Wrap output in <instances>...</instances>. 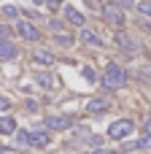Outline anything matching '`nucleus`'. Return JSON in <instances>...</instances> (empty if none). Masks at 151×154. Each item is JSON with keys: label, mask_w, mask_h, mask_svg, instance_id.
<instances>
[{"label": "nucleus", "mask_w": 151, "mask_h": 154, "mask_svg": "<svg viewBox=\"0 0 151 154\" xmlns=\"http://www.w3.org/2000/svg\"><path fill=\"white\" fill-rule=\"evenodd\" d=\"M127 79H130V73L119 65V62H108L105 65V70H103V79H100V84H103V89H108V92H116V89H122V87H127Z\"/></svg>", "instance_id": "nucleus-1"}, {"label": "nucleus", "mask_w": 151, "mask_h": 154, "mask_svg": "<svg viewBox=\"0 0 151 154\" xmlns=\"http://www.w3.org/2000/svg\"><path fill=\"white\" fill-rule=\"evenodd\" d=\"M132 133H135V122L132 119H116V122L108 125L105 138H111V141H127Z\"/></svg>", "instance_id": "nucleus-2"}, {"label": "nucleus", "mask_w": 151, "mask_h": 154, "mask_svg": "<svg viewBox=\"0 0 151 154\" xmlns=\"http://www.w3.org/2000/svg\"><path fill=\"white\" fill-rule=\"evenodd\" d=\"M127 11L124 8H119L116 3H105L103 5V19L111 24V27H116V30H124V24H127V16H124Z\"/></svg>", "instance_id": "nucleus-3"}, {"label": "nucleus", "mask_w": 151, "mask_h": 154, "mask_svg": "<svg viewBox=\"0 0 151 154\" xmlns=\"http://www.w3.org/2000/svg\"><path fill=\"white\" fill-rule=\"evenodd\" d=\"M14 32L22 38V41H27V43H38L43 35H41V30L35 27V22H30V19H19L16 22V27H14Z\"/></svg>", "instance_id": "nucleus-4"}, {"label": "nucleus", "mask_w": 151, "mask_h": 154, "mask_svg": "<svg viewBox=\"0 0 151 154\" xmlns=\"http://www.w3.org/2000/svg\"><path fill=\"white\" fill-rule=\"evenodd\" d=\"M111 97H92V100H86V114L89 116H103V114H108L111 111Z\"/></svg>", "instance_id": "nucleus-5"}, {"label": "nucleus", "mask_w": 151, "mask_h": 154, "mask_svg": "<svg viewBox=\"0 0 151 154\" xmlns=\"http://www.w3.org/2000/svg\"><path fill=\"white\" fill-rule=\"evenodd\" d=\"M46 130H70L73 127V116H62V114H51L43 119Z\"/></svg>", "instance_id": "nucleus-6"}, {"label": "nucleus", "mask_w": 151, "mask_h": 154, "mask_svg": "<svg viewBox=\"0 0 151 154\" xmlns=\"http://www.w3.org/2000/svg\"><path fill=\"white\" fill-rule=\"evenodd\" d=\"M62 16H65V22L68 24H73V27H86V16L78 11V8H73V5H62Z\"/></svg>", "instance_id": "nucleus-7"}, {"label": "nucleus", "mask_w": 151, "mask_h": 154, "mask_svg": "<svg viewBox=\"0 0 151 154\" xmlns=\"http://www.w3.org/2000/svg\"><path fill=\"white\" fill-rule=\"evenodd\" d=\"M113 41H116V46H119L124 54H130V57H132V54H138V43H135V38H130L124 30H119V32L113 35Z\"/></svg>", "instance_id": "nucleus-8"}, {"label": "nucleus", "mask_w": 151, "mask_h": 154, "mask_svg": "<svg viewBox=\"0 0 151 154\" xmlns=\"http://www.w3.org/2000/svg\"><path fill=\"white\" fill-rule=\"evenodd\" d=\"M51 143V135H49V130H43V127H35V130H30V146L32 149H46Z\"/></svg>", "instance_id": "nucleus-9"}, {"label": "nucleus", "mask_w": 151, "mask_h": 154, "mask_svg": "<svg viewBox=\"0 0 151 154\" xmlns=\"http://www.w3.org/2000/svg\"><path fill=\"white\" fill-rule=\"evenodd\" d=\"M78 38H81L84 43L95 46V49H103V46H105V41H103V38H100L95 30H89V27H81V30H78Z\"/></svg>", "instance_id": "nucleus-10"}, {"label": "nucleus", "mask_w": 151, "mask_h": 154, "mask_svg": "<svg viewBox=\"0 0 151 154\" xmlns=\"http://www.w3.org/2000/svg\"><path fill=\"white\" fill-rule=\"evenodd\" d=\"M32 62H35V65H43V68H51V65L57 62V57H54L49 49H35V51H32Z\"/></svg>", "instance_id": "nucleus-11"}, {"label": "nucleus", "mask_w": 151, "mask_h": 154, "mask_svg": "<svg viewBox=\"0 0 151 154\" xmlns=\"http://www.w3.org/2000/svg\"><path fill=\"white\" fill-rule=\"evenodd\" d=\"M19 57V49L14 41H0V60H16Z\"/></svg>", "instance_id": "nucleus-12"}, {"label": "nucleus", "mask_w": 151, "mask_h": 154, "mask_svg": "<svg viewBox=\"0 0 151 154\" xmlns=\"http://www.w3.org/2000/svg\"><path fill=\"white\" fill-rule=\"evenodd\" d=\"M124 149H127V152H146V149H151V135H143V138H138V141H130Z\"/></svg>", "instance_id": "nucleus-13"}, {"label": "nucleus", "mask_w": 151, "mask_h": 154, "mask_svg": "<svg viewBox=\"0 0 151 154\" xmlns=\"http://www.w3.org/2000/svg\"><path fill=\"white\" fill-rule=\"evenodd\" d=\"M19 127H16V119L14 116H0V135H14Z\"/></svg>", "instance_id": "nucleus-14"}, {"label": "nucleus", "mask_w": 151, "mask_h": 154, "mask_svg": "<svg viewBox=\"0 0 151 154\" xmlns=\"http://www.w3.org/2000/svg\"><path fill=\"white\" fill-rule=\"evenodd\" d=\"M54 43H57L59 49H73L76 38H73L70 32H57V35H54Z\"/></svg>", "instance_id": "nucleus-15"}, {"label": "nucleus", "mask_w": 151, "mask_h": 154, "mask_svg": "<svg viewBox=\"0 0 151 154\" xmlns=\"http://www.w3.org/2000/svg\"><path fill=\"white\" fill-rule=\"evenodd\" d=\"M0 11H3V16H5L8 22H19V19H22V8H16V5H11V3L3 5Z\"/></svg>", "instance_id": "nucleus-16"}, {"label": "nucleus", "mask_w": 151, "mask_h": 154, "mask_svg": "<svg viewBox=\"0 0 151 154\" xmlns=\"http://www.w3.org/2000/svg\"><path fill=\"white\" fill-rule=\"evenodd\" d=\"M35 84L43 87V89H51V87H54V76L46 73V70H41V73H35Z\"/></svg>", "instance_id": "nucleus-17"}, {"label": "nucleus", "mask_w": 151, "mask_h": 154, "mask_svg": "<svg viewBox=\"0 0 151 154\" xmlns=\"http://www.w3.org/2000/svg\"><path fill=\"white\" fill-rule=\"evenodd\" d=\"M14 138H16V146H19V149H27V146H30V130H16Z\"/></svg>", "instance_id": "nucleus-18"}, {"label": "nucleus", "mask_w": 151, "mask_h": 154, "mask_svg": "<svg viewBox=\"0 0 151 154\" xmlns=\"http://www.w3.org/2000/svg\"><path fill=\"white\" fill-rule=\"evenodd\" d=\"M135 11H138V14L143 16V19H151V0H138Z\"/></svg>", "instance_id": "nucleus-19"}, {"label": "nucleus", "mask_w": 151, "mask_h": 154, "mask_svg": "<svg viewBox=\"0 0 151 154\" xmlns=\"http://www.w3.org/2000/svg\"><path fill=\"white\" fill-rule=\"evenodd\" d=\"M81 76H84V81H86V84H95V81H97V73H95V68H89V65H84V68H81Z\"/></svg>", "instance_id": "nucleus-20"}, {"label": "nucleus", "mask_w": 151, "mask_h": 154, "mask_svg": "<svg viewBox=\"0 0 151 154\" xmlns=\"http://www.w3.org/2000/svg\"><path fill=\"white\" fill-rule=\"evenodd\" d=\"M65 24H68L65 19H49V27L54 30V35H57V32H65Z\"/></svg>", "instance_id": "nucleus-21"}, {"label": "nucleus", "mask_w": 151, "mask_h": 154, "mask_svg": "<svg viewBox=\"0 0 151 154\" xmlns=\"http://www.w3.org/2000/svg\"><path fill=\"white\" fill-rule=\"evenodd\" d=\"M111 3H116V5L124 8V11H132V8L138 5V0H111Z\"/></svg>", "instance_id": "nucleus-22"}, {"label": "nucleus", "mask_w": 151, "mask_h": 154, "mask_svg": "<svg viewBox=\"0 0 151 154\" xmlns=\"http://www.w3.org/2000/svg\"><path fill=\"white\" fill-rule=\"evenodd\" d=\"M14 38V30L8 24H0V41H11Z\"/></svg>", "instance_id": "nucleus-23"}, {"label": "nucleus", "mask_w": 151, "mask_h": 154, "mask_svg": "<svg viewBox=\"0 0 151 154\" xmlns=\"http://www.w3.org/2000/svg\"><path fill=\"white\" fill-rule=\"evenodd\" d=\"M138 79H143V81H149V79H151V65H146L143 70H138Z\"/></svg>", "instance_id": "nucleus-24"}, {"label": "nucleus", "mask_w": 151, "mask_h": 154, "mask_svg": "<svg viewBox=\"0 0 151 154\" xmlns=\"http://www.w3.org/2000/svg\"><path fill=\"white\" fill-rule=\"evenodd\" d=\"M46 5H49V8H54V11H57V8H62V5H65V3H62V0H46Z\"/></svg>", "instance_id": "nucleus-25"}, {"label": "nucleus", "mask_w": 151, "mask_h": 154, "mask_svg": "<svg viewBox=\"0 0 151 154\" xmlns=\"http://www.w3.org/2000/svg\"><path fill=\"white\" fill-rule=\"evenodd\" d=\"M8 108H11V100H8V97H3V95H0V111H8Z\"/></svg>", "instance_id": "nucleus-26"}, {"label": "nucleus", "mask_w": 151, "mask_h": 154, "mask_svg": "<svg viewBox=\"0 0 151 154\" xmlns=\"http://www.w3.org/2000/svg\"><path fill=\"white\" fill-rule=\"evenodd\" d=\"M143 135H151V119L143 122Z\"/></svg>", "instance_id": "nucleus-27"}, {"label": "nucleus", "mask_w": 151, "mask_h": 154, "mask_svg": "<svg viewBox=\"0 0 151 154\" xmlns=\"http://www.w3.org/2000/svg\"><path fill=\"white\" fill-rule=\"evenodd\" d=\"M24 106H27V111H38V103H35V100H27Z\"/></svg>", "instance_id": "nucleus-28"}, {"label": "nucleus", "mask_w": 151, "mask_h": 154, "mask_svg": "<svg viewBox=\"0 0 151 154\" xmlns=\"http://www.w3.org/2000/svg\"><path fill=\"white\" fill-rule=\"evenodd\" d=\"M92 154H119V152H113V149H95Z\"/></svg>", "instance_id": "nucleus-29"}, {"label": "nucleus", "mask_w": 151, "mask_h": 154, "mask_svg": "<svg viewBox=\"0 0 151 154\" xmlns=\"http://www.w3.org/2000/svg\"><path fill=\"white\" fill-rule=\"evenodd\" d=\"M30 3H32V5H43L46 0H30Z\"/></svg>", "instance_id": "nucleus-30"}, {"label": "nucleus", "mask_w": 151, "mask_h": 154, "mask_svg": "<svg viewBox=\"0 0 151 154\" xmlns=\"http://www.w3.org/2000/svg\"><path fill=\"white\" fill-rule=\"evenodd\" d=\"M0 154H11V152H8V149H0Z\"/></svg>", "instance_id": "nucleus-31"}, {"label": "nucleus", "mask_w": 151, "mask_h": 154, "mask_svg": "<svg viewBox=\"0 0 151 154\" xmlns=\"http://www.w3.org/2000/svg\"><path fill=\"white\" fill-rule=\"evenodd\" d=\"M138 154H149V152H138Z\"/></svg>", "instance_id": "nucleus-32"}]
</instances>
